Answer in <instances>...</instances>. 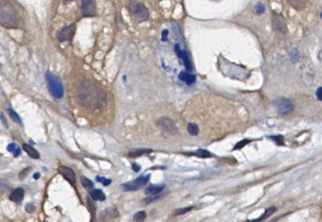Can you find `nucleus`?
I'll use <instances>...</instances> for the list:
<instances>
[{
    "label": "nucleus",
    "instance_id": "nucleus-21",
    "mask_svg": "<svg viewBox=\"0 0 322 222\" xmlns=\"http://www.w3.org/2000/svg\"><path fill=\"white\" fill-rule=\"evenodd\" d=\"M150 152H151V150H150V149H136V150L130 152L129 156L132 158H135L137 157L141 156V155L146 153H148Z\"/></svg>",
    "mask_w": 322,
    "mask_h": 222
},
{
    "label": "nucleus",
    "instance_id": "nucleus-5",
    "mask_svg": "<svg viewBox=\"0 0 322 222\" xmlns=\"http://www.w3.org/2000/svg\"><path fill=\"white\" fill-rule=\"evenodd\" d=\"M274 105L278 113L281 114H287L294 110V103L290 99L286 98H278L274 101Z\"/></svg>",
    "mask_w": 322,
    "mask_h": 222
},
{
    "label": "nucleus",
    "instance_id": "nucleus-2",
    "mask_svg": "<svg viewBox=\"0 0 322 222\" xmlns=\"http://www.w3.org/2000/svg\"><path fill=\"white\" fill-rule=\"evenodd\" d=\"M130 16L136 23L144 22L149 18V11L145 5L137 0H131L128 5Z\"/></svg>",
    "mask_w": 322,
    "mask_h": 222
},
{
    "label": "nucleus",
    "instance_id": "nucleus-28",
    "mask_svg": "<svg viewBox=\"0 0 322 222\" xmlns=\"http://www.w3.org/2000/svg\"><path fill=\"white\" fill-rule=\"evenodd\" d=\"M265 10V5H264L262 3H261V2H259V3H257L255 6V12L257 14V15H262V14L264 13Z\"/></svg>",
    "mask_w": 322,
    "mask_h": 222
},
{
    "label": "nucleus",
    "instance_id": "nucleus-7",
    "mask_svg": "<svg viewBox=\"0 0 322 222\" xmlns=\"http://www.w3.org/2000/svg\"><path fill=\"white\" fill-rule=\"evenodd\" d=\"M75 30H76V25L74 24H72L67 26H65L58 33V41L61 43L72 41L74 37Z\"/></svg>",
    "mask_w": 322,
    "mask_h": 222
},
{
    "label": "nucleus",
    "instance_id": "nucleus-36",
    "mask_svg": "<svg viewBox=\"0 0 322 222\" xmlns=\"http://www.w3.org/2000/svg\"><path fill=\"white\" fill-rule=\"evenodd\" d=\"M316 96L319 101H322V87H319V88L316 90Z\"/></svg>",
    "mask_w": 322,
    "mask_h": 222
},
{
    "label": "nucleus",
    "instance_id": "nucleus-18",
    "mask_svg": "<svg viewBox=\"0 0 322 222\" xmlns=\"http://www.w3.org/2000/svg\"><path fill=\"white\" fill-rule=\"evenodd\" d=\"M90 195L93 200L104 201L106 200V195L101 189H93L90 192Z\"/></svg>",
    "mask_w": 322,
    "mask_h": 222
},
{
    "label": "nucleus",
    "instance_id": "nucleus-40",
    "mask_svg": "<svg viewBox=\"0 0 322 222\" xmlns=\"http://www.w3.org/2000/svg\"><path fill=\"white\" fill-rule=\"evenodd\" d=\"M13 155H14V156H15V157H18V155H20V153H21V150H20L19 148H16V149H15V151H14V152H13Z\"/></svg>",
    "mask_w": 322,
    "mask_h": 222
},
{
    "label": "nucleus",
    "instance_id": "nucleus-6",
    "mask_svg": "<svg viewBox=\"0 0 322 222\" xmlns=\"http://www.w3.org/2000/svg\"><path fill=\"white\" fill-rule=\"evenodd\" d=\"M150 175L142 176L133 181L125 183L122 185V189L124 191H136L146 185L150 179Z\"/></svg>",
    "mask_w": 322,
    "mask_h": 222
},
{
    "label": "nucleus",
    "instance_id": "nucleus-11",
    "mask_svg": "<svg viewBox=\"0 0 322 222\" xmlns=\"http://www.w3.org/2000/svg\"><path fill=\"white\" fill-rule=\"evenodd\" d=\"M58 171L63 176V178L67 180L69 183L72 184H75L76 178H75V173L73 170L66 166H60L58 168Z\"/></svg>",
    "mask_w": 322,
    "mask_h": 222
},
{
    "label": "nucleus",
    "instance_id": "nucleus-22",
    "mask_svg": "<svg viewBox=\"0 0 322 222\" xmlns=\"http://www.w3.org/2000/svg\"><path fill=\"white\" fill-rule=\"evenodd\" d=\"M187 130L190 135H197L199 132L198 126L195 123H190L187 125Z\"/></svg>",
    "mask_w": 322,
    "mask_h": 222
},
{
    "label": "nucleus",
    "instance_id": "nucleus-19",
    "mask_svg": "<svg viewBox=\"0 0 322 222\" xmlns=\"http://www.w3.org/2000/svg\"><path fill=\"white\" fill-rule=\"evenodd\" d=\"M187 155H194V156H196L200 158H208L211 157L210 152H208L207 150H205V149H199V150L192 152V153L187 154Z\"/></svg>",
    "mask_w": 322,
    "mask_h": 222
},
{
    "label": "nucleus",
    "instance_id": "nucleus-31",
    "mask_svg": "<svg viewBox=\"0 0 322 222\" xmlns=\"http://www.w3.org/2000/svg\"><path fill=\"white\" fill-rule=\"evenodd\" d=\"M31 171V168H24V169L23 170V171H21V172L19 173V176H18V178H19V179L21 180V181H23L24 178H26V176H28L29 173Z\"/></svg>",
    "mask_w": 322,
    "mask_h": 222
},
{
    "label": "nucleus",
    "instance_id": "nucleus-27",
    "mask_svg": "<svg viewBox=\"0 0 322 222\" xmlns=\"http://www.w3.org/2000/svg\"><path fill=\"white\" fill-rule=\"evenodd\" d=\"M160 197V196L150 195V197H147V198H144V200L141 201V204H142L143 206L147 205L150 204V203H152V202L155 201V200H158Z\"/></svg>",
    "mask_w": 322,
    "mask_h": 222
},
{
    "label": "nucleus",
    "instance_id": "nucleus-23",
    "mask_svg": "<svg viewBox=\"0 0 322 222\" xmlns=\"http://www.w3.org/2000/svg\"><path fill=\"white\" fill-rule=\"evenodd\" d=\"M81 184L84 188L88 189L93 188V186H94V184H93V182L91 180L88 179V178L85 176L81 177Z\"/></svg>",
    "mask_w": 322,
    "mask_h": 222
},
{
    "label": "nucleus",
    "instance_id": "nucleus-3",
    "mask_svg": "<svg viewBox=\"0 0 322 222\" xmlns=\"http://www.w3.org/2000/svg\"><path fill=\"white\" fill-rule=\"evenodd\" d=\"M1 25L6 28H19V19L18 14L12 8L2 5L1 6Z\"/></svg>",
    "mask_w": 322,
    "mask_h": 222
},
{
    "label": "nucleus",
    "instance_id": "nucleus-16",
    "mask_svg": "<svg viewBox=\"0 0 322 222\" xmlns=\"http://www.w3.org/2000/svg\"><path fill=\"white\" fill-rule=\"evenodd\" d=\"M165 188V185H150L145 189L144 193L148 195H157Z\"/></svg>",
    "mask_w": 322,
    "mask_h": 222
},
{
    "label": "nucleus",
    "instance_id": "nucleus-14",
    "mask_svg": "<svg viewBox=\"0 0 322 222\" xmlns=\"http://www.w3.org/2000/svg\"><path fill=\"white\" fill-rule=\"evenodd\" d=\"M179 78L183 83H186L188 85L194 84L196 82V77L194 74L189 73V71H181L179 74Z\"/></svg>",
    "mask_w": 322,
    "mask_h": 222
},
{
    "label": "nucleus",
    "instance_id": "nucleus-17",
    "mask_svg": "<svg viewBox=\"0 0 322 222\" xmlns=\"http://www.w3.org/2000/svg\"><path fill=\"white\" fill-rule=\"evenodd\" d=\"M23 149L28 154V155L30 157L33 158V159H39L40 158V154L38 153V152L31 145H29V144H23Z\"/></svg>",
    "mask_w": 322,
    "mask_h": 222
},
{
    "label": "nucleus",
    "instance_id": "nucleus-30",
    "mask_svg": "<svg viewBox=\"0 0 322 222\" xmlns=\"http://www.w3.org/2000/svg\"><path fill=\"white\" fill-rule=\"evenodd\" d=\"M193 208V207H184V208L178 209V210H177L175 212H174V215L175 216H180V215H183V214H184V213H187V212L190 211V210H191Z\"/></svg>",
    "mask_w": 322,
    "mask_h": 222
},
{
    "label": "nucleus",
    "instance_id": "nucleus-1",
    "mask_svg": "<svg viewBox=\"0 0 322 222\" xmlns=\"http://www.w3.org/2000/svg\"><path fill=\"white\" fill-rule=\"evenodd\" d=\"M75 93L79 100L88 106H100L105 95L100 87L88 80H83L75 85Z\"/></svg>",
    "mask_w": 322,
    "mask_h": 222
},
{
    "label": "nucleus",
    "instance_id": "nucleus-25",
    "mask_svg": "<svg viewBox=\"0 0 322 222\" xmlns=\"http://www.w3.org/2000/svg\"><path fill=\"white\" fill-rule=\"evenodd\" d=\"M146 218H147V213L145 211H139L134 214V220L136 221H143Z\"/></svg>",
    "mask_w": 322,
    "mask_h": 222
},
{
    "label": "nucleus",
    "instance_id": "nucleus-13",
    "mask_svg": "<svg viewBox=\"0 0 322 222\" xmlns=\"http://www.w3.org/2000/svg\"><path fill=\"white\" fill-rule=\"evenodd\" d=\"M273 24L275 29L278 31H285L286 24L283 18L278 14H274L273 17Z\"/></svg>",
    "mask_w": 322,
    "mask_h": 222
},
{
    "label": "nucleus",
    "instance_id": "nucleus-41",
    "mask_svg": "<svg viewBox=\"0 0 322 222\" xmlns=\"http://www.w3.org/2000/svg\"><path fill=\"white\" fill-rule=\"evenodd\" d=\"M74 0H63V3H64V5H69Z\"/></svg>",
    "mask_w": 322,
    "mask_h": 222
},
{
    "label": "nucleus",
    "instance_id": "nucleus-4",
    "mask_svg": "<svg viewBox=\"0 0 322 222\" xmlns=\"http://www.w3.org/2000/svg\"><path fill=\"white\" fill-rule=\"evenodd\" d=\"M45 77L48 90L52 96L56 99H61L63 96V87L58 77L50 71L46 73Z\"/></svg>",
    "mask_w": 322,
    "mask_h": 222
},
{
    "label": "nucleus",
    "instance_id": "nucleus-12",
    "mask_svg": "<svg viewBox=\"0 0 322 222\" xmlns=\"http://www.w3.org/2000/svg\"><path fill=\"white\" fill-rule=\"evenodd\" d=\"M118 216H119V213L116 209L109 207L100 213L99 219L102 221H108L116 219L117 217H118Z\"/></svg>",
    "mask_w": 322,
    "mask_h": 222
},
{
    "label": "nucleus",
    "instance_id": "nucleus-9",
    "mask_svg": "<svg viewBox=\"0 0 322 222\" xmlns=\"http://www.w3.org/2000/svg\"><path fill=\"white\" fill-rule=\"evenodd\" d=\"M81 10L83 17H93L96 15V0H81Z\"/></svg>",
    "mask_w": 322,
    "mask_h": 222
},
{
    "label": "nucleus",
    "instance_id": "nucleus-37",
    "mask_svg": "<svg viewBox=\"0 0 322 222\" xmlns=\"http://www.w3.org/2000/svg\"><path fill=\"white\" fill-rule=\"evenodd\" d=\"M17 147L16 146H15V144H9V145L8 146V147H7V149H8V151H9L10 152H13L14 151H15V149H16Z\"/></svg>",
    "mask_w": 322,
    "mask_h": 222
},
{
    "label": "nucleus",
    "instance_id": "nucleus-15",
    "mask_svg": "<svg viewBox=\"0 0 322 222\" xmlns=\"http://www.w3.org/2000/svg\"><path fill=\"white\" fill-rule=\"evenodd\" d=\"M24 197V190L22 188H17L14 189L10 194V200L14 203H18L23 200Z\"/></svg>",
    "mask_w": 322,
    "mask_h": 222
},
{
    "label": "nucleus",
    "instance_id": "nucleus-33",
    "mask_svg": "<svg viewBox=\"0 0 322 222\" xmlns=\"http://www.w3.org/2000/svg\"><path fill=\"white\" fill-rule=\"evenodd\" d=\"M269 138H272L278 145H284V138L281 135H275V136H271Z\"/></svg>",
    "mask_w": 322,
    "mask_h": 222
},
{
    "label": "nucleus",
    "instance_id": "nucleus-34",
    "mask_svg": "<svg viewBox=\"0 0 322 222\" xmlns=\"http://www.w3.org/2000/svg\"><path fill=\"white\" fill-rule=\"evenodd\" d=\"M169 34V31L168 29H163L161 33V41L163 42H166L168 41V36Z\"/></svg>",
    "mask_w": 322,
    "mask_h": 222
},
{
    "label": "nucleus",
    "instance_id": "nucleus-29",
    "mask_svg": "<svg viewBox=\"0 0 322 222\" xmlns=\"http://www.w3.org/2000/svg\"><path fill=\"white\" fill-rule=\"evenodd\" d=\"M251 140H248V139H243L242 140V141H241L240 142H238V144H236V145L235 146V147H234V150H236V149H242L243 146H245L246 145V144H249V143L251 142Z\"/></svg>",
    "mask_w": 322,
    "mask_h": 222
},
{
    "label": "nucleus",
    "instance_id": "nucleus-8",
    "mask_svg": "<svg viewBox=\"0 0 322 222\" xmlns=\"http://www.w3.org/2000/svg\"><path fill=\"white\" fill-rule=\"evenodd\" d=\"M157 125L161 130L171 135L179 134V130L174 121L167 117H162L157 121Z\"/></svg>",
    "mask_w": 322,
    "mask_h": 222
},
{
    "label": "nucleus",
    "instance_id": "nucleus-38",
    "mask_svg": "<svg viewBox=\"0 0 322 222\" xmlns=\"http://www.w3.org/2000/svg\"><path fill=\"white\" fill-rule=\"evenodd\" d=\"M292 54L291 55V59H292L293 60H297V59H298L299 56H298V52L296 50H294L292 52Z\"/></svg>",
    "mask_w": 322,
    "mask_h": 222
},
{
    "label": "nucleus",
    "instance_id": "nucleus-43",
    "mask_svg": "<svg viewBox=\"0 0 322 222\" xmlns=\"http://www.w3.org/2000/svg\"><path fill=\"white\" fill-rule=\"evenodd\" d=\"M321 18H322V12H321Z\"/></svg>",
    "mask_w": 322,
    "mask_h": 222
},
{
    "label": "nucleus",
    "instance_id": "nucleus-39",
    "mask_svg": "<svg viewBox=\"0 0 322 222\" xmlns=\"http://www.w3.org/2000/svg\"><path fill=\"white\" fill-rule=\"evenodd\" d=\"M132 168L135 172H138L140 171V166H138L136 163H133Z\"/></svg>",
    "mask_w": 322,
    "mask_h": 222
},
{
    "label": "nucleus",
    "instance_id": "nucleus-32",
    "mask_svg": "<svg viewBox=\"0 0 322 222\" xmlns=\"http://www.w3.org/2000/svg\"><path fill=\"white\" fill-rule=\"evenodd\" d=\"M96 181H97L98 182L102 183L104 186H109V184L112 183V180L111 179H108V178H104V177H100V176L96 177Z\"/></svg>",
    "mask_w": 322,
    "mask_h": 222
},
{
    "label": "nucleus",
    "instance_id": "nucleus-10",
    "mask_svg": "<svg viewBox=\"0 0 322 222\" xmlns=\"http://www.w3.org/2000/svg\"><path fill=\"white\" fill-rule=\"evenodd\" d=\"M174 50H175L176 53H177V55L178 56V57L182 60L187 71H189V72L192 71H193V66H192L191 61H190V58H189L188 54H187V52L186 51V50H182L179 44H176L175 45H174Z\"/></svg>",
    "mask_w": 322,
    "mask_h": 222
},
{
    "label": "nucleus",
    "instance_id": "nucleus-26",
    "mask_svg": "<svg viewBox=\"0 0 322 222\" xmlns=\"http://www.w3.org/2000/svg\"><path fill=\"white\" fill-rule=\"evenodd\" d=\"M87 204L88 206L90 214H91L92 217H93L96 215V205H95L93 200L90 198H89V197H87Z\"/></svg>",
    "mask_w": 322,
    "mask_h": 222
},
{
    "label": "nucleus",
    "instance_id": "nucleus-35",
    "mask_svg": "<svg viewBox=\"0 0 322 222\" xmlns=\"http://www.w3.org/2000/svg\"><path fill=\"white\" fill-rule=\"evenodd\" d=\"M35 209H36L35 206H34L33 204H31V203H29V204H27L26 205V210L27 213H34Z\"/></svg>",
    "mask_w": 322,
    "mask_h": 222
},
{
    "label": "nucleus",
    "instance_id": "nucleus-24",
    "mask_svg": "<svg viewBox=\"0 0 322 222\" xmlns=\"http://www.w3.org/2000/svg\"><path fill=\"white\" fill-rule=\"evenodd\" d=\"M276 210V207H269V208L267 209L266 210H265V213H264L263 215H262V216H261L260 218H259V219H257V220L255 221H262V220H265V219H266L267 218L269 217L271 215H272L273 213H274V212Z\"/></svg>",
    "mask_w": 322,
    "mask_h": 222
},
{
    "label": "nucleus",
    "instance_id": "nucleus-42",
    "mask_svg": "<svg viewBox=\"0 0 322 222\" xmlns=\"http://www.w3.org/2000/svg\"><path fill=\"white\" fill-rule=\"evenodd\" d=\"M40 177V174L39 173H34V179H38Z\"/></svg>",
    "mask_w": 322,
    "mask_h": 222
},
{
    "label": "nucleus",
    "instance_id": "nucleus-20",
    "mask_svg": "<svg viewBox=\"0 0 322 222\" xmlns=\"http://www.w3.org/2000/svg\"><path fill=\"white\" fill-rule=\"evenodd\" d=\"M7 111H8V114L10 115V117H11V119H13V120L15 121L16 123L20 124V125H22V120H21V117H20L19 115H18V114H17L16 112H15V111L13 110V109H8Z\"/></svg>",
    "mask_w": 322,
    "mask_h": 222
}]
</instances>
